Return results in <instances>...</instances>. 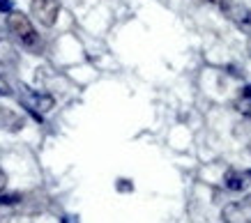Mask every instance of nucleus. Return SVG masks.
<instances>
[{"label":"nucleus","instance_id":"nucleus-13","mask_svg":"<svg viewBox=\"0 0 251 223\" xmlns=\"http://www.w3.org/2000/svg\"><path fill=\"white\" fill-rule=\"evenodd\" d=\"M62 223H78V219H74V216H65V219H62Z\"/></svg>","mask_w":251,"mask_h":223},{"label":"nucleus","instance_id":"nucleus-11","mask_svg":"<svg viewBox=\"0 0 251 223\" xmlns=\"http://www.w3.org/2000/svg\"><path fill=\"white\" fill-rule=\"evenodd\" d=\"M242 99H251V83L242 88Z\"/></svg>","mask_w":251,"mask_h":223},{"label":"nucleus","instance_id":"nucleus-14","mask_svg":"<svg viewBox=\"0 0 251 223\" xmlns=\"http://www.w3.org/2000/svg\"><path fill=\"white\" fill-rule=\"evenodd\" d=\"M247 53H249V58H251V35H249V39H247Z\"/></svg>","mask_w":251,"mask_h":223},{"label":"nucleus","instance_id":"nucleus-4","mask_svg":"<svg viewBox=\"0 0 251 223\" xmlns=\"http://www.w3.org/2000/svg\"><path fill=\"white\" fill-rule=\"evenodd\" d=\"M224 223H251V205L247 202H228L221 209Z\"/></svg>","mask_w":251,"mask_h":223},{"label":"nucleus","instance_id":"nucleus-10","mask_svg":"<svg viewBox=\"0 0 251 223\" xmlns=\"http://www.w3.org/2000/svg\"><path fill=\"white\" fill-rule=\"evenodd\" d=\"M14 12V2L12 0H0V14H9Z\"/></svg>","mask_w":251,"mask_h":223},{"label":"nucleus","instance_id":"nucleus-15","mask_svg":"<svg viewBox=\"0 0 251 223\" xmlns=\"http://www.w3.org/2000/svg\"><path fill=\"white\" fill-rule=\"evenodd\" d=\"M244 202H247V205H251V193L247 196V198H244Z\"/></svg>","mask_w":251,"mask_h":223},{"label":"nucleus","instance_id":"nucleus-5","mask_svg":"<svg viewBox=\"0 0 251 223\" xmlns=\"http://www.w3.org/2000/svg\"><path fill=\"white\" fill-rule=\"evenodd\" d=\"M251 184V170H228L224 175V186L228 191H244Z\"/></svg>","mask_w":251,"mask_h":223},{"label":"nucleus","instance_id":"nucleus-6","mask_svg":"<svg viewBox=\"0 0 251 223\" xmlns=\"http://www.w3.org/2000/svg\"><path fill=\"white\" fill-rule=\"evenodd\" d=\"M14 62V48L9 44V37L0 32V65H12Z\"/></svg>","mask_w":251,"mask_h":223},{"label":"nucleus","instance_id":"nucleus-12","mask_svg":"<svg viewBox=\"0 0 251 223\" xmlns=\"http://www.w3.org/2000/svg\"><path fill=\"white\" fill-rule=\"evenodd\" d=\"M5 182H7V175H5V170L0 168V189L5 186Z\"/></svg>","mask_w":251,"mask_h":223},{"label":"nucleus","instance_id":"nucleus-9","mask_svg":"<svg viewBox=\"0 0 251 223\" xmlns=\"http://www.w3.org/2000/svg\"><path fill=\"white\" fill-rule=\"evenodd\" d=\"M9 94H12V85L0 76V97H9Z\"/></svg>","mask_w":251,"mask_h":223},{"label":"nucleus","instance_id":"nucleus-7","mask_svg":"<svg viewBox=\"0 0 251 223\" xmlns=\"http://www.w3.org/2000/svg\"><path fill=\"white\" fill-rule=\"evenodd\" d=\"M21 193H0V205L9 207V205H19L21 202Z\"/></svg>","mask_w":251,"mask_h":223},{"label":"nucleus","instance_id":"nucleus-3","mask_svg":"<svg viewBox=\"0 0 251 223\" xmlns=\"http://www.w3.org/2000/svg\"><path fill=\"white\" fill-rule=\"evenodd\" d=\"M30 12L42 25L51 28L60 14V0H30Z\"/></svg>","mask_w":251,"mask_h":223},{"label":"nucleus","instance_id":"nucleus-8","mask_svg":"<svg viewBox=\"0 0 251 223\" xmlns=\"http://www.w3.org/2000/svg\"><path fill=\"white\" fill-rule=\"evenodd\" d=\"M115 189H118V191H122V193H129V191H134V184H131L129 179H118Z\"/></svg>","mask_w":251,"mask_h":223},{"label":"nucleus","instance_id":"nucleus-1","mask_svg":"<svg viewBox=\"0 0 251 223\" xmlns=\"http://www.w3.org/2000/svg\"><path fill=\"white\" fill-rule=\"evenodd\" d=\"M5 25H7V35L14 39L23 51H28V53H37L39 48H42L39 32L35 30L32 21L23 14V12H16V9L14 12H9Z\"/></svg>","mask_w":251,"mask_h":223},{"label":"nucleus","instance_id":"nucleus-2","mask_svg":"<svg viewBox=\"0 0 251 223\" xmlns=\"http://www.w3.org/2000/svg\"><path fill=\"white\" fill-rule=\"evenodd\" d=\"M19 99H21L23 108L30 113L37 122L44 120V113H49L51 108H53L55 99L51 94L46 92H39V90H30L28 85H21V92H19Z\"/></svg>","mask_w":251,"mask_h":223}]
</instances>
